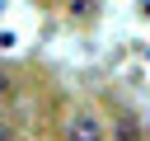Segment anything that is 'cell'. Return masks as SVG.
I'll list each match as a JSON object with an SVG mask.
<instances>
[{
	"mask_svg": "<svg viewBox=\"0 0 150 141\" xmlns=\"http://www.w3.org/2000/svg\"><path fill=\"white\" fill-rule=\"evenodd\" d=\"M66 141H103V122H98V113L75 108V113L66 118Z\"/></svg>",
	"mask_w": 150,
	"mask_h": 141,
	"instance_id": "1",
	"label": "cell"
},
{
	"mask_svg": "<svg viewBox=\"0 0 150 141\" xmlns=\"http://www.w3.org/2000/svg\"><path fill=\"white\" fill-rule=\"evenodd\" d=\"M0 94H5V75H0Z\"/></svg>",
	"mask_w": 150,
	"mask_h": 141,
	"instance_id": "2",
	"label": "cell"
}]
</instances>
